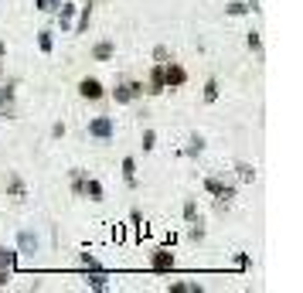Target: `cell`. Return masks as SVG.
<instances>
[{"instance_id":"4316f807","label":"cell","mask_w":303,"mask_h":293,"mask_svg":"<svg viewBox=\"0 0 303 293\" xmlns=\"http://www.w3.org/2000/svg\"><path fill=\"white\" fill-rule=\"evenodd\" d=\"M218 96H222V89H218V78H208L205 82V102H218Z\"/></svg>"},{"instance_id":"8992f818","label":"cell","mask_w":303,"mask_h":293,"mask_svg":"<svg viewBox=\"0 0 303 293\" xmlns=\"http://www.w3.org/2000/svg\"><path fill=\"white\" fill-rule=\"evenodd\" d=\"M201 184H205L208 195H215V201H232L235 198V184H225L222 177H205Z\"/></svg>"},{"instance_id":"2e32d148","label":"cell","mask_w":303,"mask_h":293,"mask_svg":"<svg viewBox=\"0 0 303 293\" xmlns=\"http://www.w3.org/2000/svg\"><path fill=\"white\" fill-rule=\"evenodd\" d=\"M38 51L41 55H51L55 51V31L51 27H41L38 31Z\"/></svg>"},{"instance_id":"8d00e7d4","label":"cell","mask_w":303,"mask_h":293,"mask_svg":"<svg viewBox=\"0 0 303 293\" xmlns=\"http://www.w3.org/2000/svg\"><path fill=\"white\" fill-rule=\"evenodd\" d=\"M3 58H7V44L0 41V72H3Z\"/></svg>"},{"instance_id":"44dd1931","label":"cell","mask_w":303,"mask_h":293,"mask_svg":"<svg viewBox=\"0 0 303 293\" xmlns=\"http://www.w3.org/2000/svg\"><path fill=\"white\" fill-rule=\"evenodd\" d=\"M17 259H20L17 249H7V246H0V270H17Z\"/></svg>"},{"instance_id":"f546056e","label":"cell","mask_w":303,"mask_h":293,"mask_svg":"<svg viewBox=\"0 0 303 293\" xmlns=\"http://www.w3.org/2000/svg\"><path fill=\"white\" fill-rule=\"evenodd\" d=\"M140 147L150 154L153 147H157V130H150V126H147V130H143V137H140Z\"/></svg>"},{"instance_id":"3957f363","label":"cell","mask_w":303,"mask_h":293,"mask_svg":"<svg viewBox=\"0 0 303 293\" xmlns=\"http://www.w3.org/2000/svg\"><path fill=\"white\" fill-rule=\"evenodd\" d=\"M164 85H167V89H184V85H188V68L174 58L164 61Z\"/></svg>"},{"instance_id":"1f68e13d","label":"cell","mask_w":303,"mask_h":293,"mask_svg":"<svg viewBox=\"0 0 303 293\" xmlns=\"http://www.w3.org/2000/svg\"><path fill=\"white\" fill-rule=\"evenodd\" d=\"M174 55H171V48H167V44H157V48H153V61H160V65H164V61H171Z\"/></svg>"},{"instance_id":"7a4b0ae2","label":"cell","mask_w":303,"mask_h":293,"mask_svg":"<svg viewBox=\"0 0 303 293\" xmlns=\"http://www.w3.org/2000/svg\"><path fill=\"white\" fill-rule=\"evenodd\" d=\"M89 137L92 140H99V143H109V140L116 137V119L113 116H92L89 119Z\"/></svg>"},{"instance_id":"9c48e42d","label":"cell","mask_w":303,"mask_h":293,"mask_svg":"<svg viewBox=\"0 0 303 293\" xmlns=\"http://www.w3.org/2000/svg\"><path fill=\"white\" fill-rule=\"evenodd\" d=\"M55 14H58V27H61V34H68V31L75 27V3H72V0H61V7H58Z\"/></svg>"},{"instance_id":"7c38bea8","label":"cell","mask_w":303,"mask_h":293,"mask_svg":"<svg viewBox=\"0 0 303 293\" xmlns=\"http://www.w3.org/2000/svg\"><path fill=\"white\" fill-rule=\"evenodd\" d=\"M119 171H123V181H126V188H140V177H136V157H133V154L123 157Z\"/></svg>"},{"instance_id":"836d02e7","label":"cell","mask_w":303,"mask_h":293,"mask_svg":"<svg viewBox=\"0 0 303 293\" xmlns=\"http://www.w3.org/2000/svg\"><path fill=\"white\" fill-rule=\"evenodd\" d=\"M10 276H14V270H0V290L10 283Z\"/></svg>"},{"instance_id":"52a82bcc","label":"cell","mask_w":303,"mask_h":293,"mask_svg":"<svg viewBox=\"0 0 303 293\" xmlns=\"http://www.w3.org/2000/svg\"><path fill=\"white\" fill-rule=\"evenodd\" d=\"M174 266H177V259H174V253L167 249V246H160V249L150 253V270L153 273H171Z\"/></svg>"},{"instance_id":"83f0119b","label":"cell","mask_w":303,"mask_h":293,"mask_svg":"<svg viewBox=\"0 0 303 293\" xmlns=\"http://www.w3.org/2000/svg\"><path fill=\"white\" fill-rule=\"evenodd\" d=\"M167 290L171 293H205V287L201 283H171Z\"/></svg>"},{"instance_id":"7402d4cb","label":"cell","mask_w":303,"mask_h":293,"mask_svg":"<svg viewBox=\"0 0 303 293\" xmlns=\"http://www.w3.org/2000/svg\"><path fill=\"white\" fill-rule=\"evenodd\" d=\"M235 174H239L242 184H252V181H256V167H252L249 160H239V164H235Z\"/></svg>"},{"instance_id":"8fae6325","label":"cell","mask_w":303,"mask_h":293,"mask_svg":"<svg viewBox=\"0 0 303 293\" xmlns=\"http://www.w3.org/2000/svg\"><path fill=\"white\" fill-rule=\"evenodd\" d=\"M7 198L10 201H24L27 198V184L20 174H7Z\"/></svg>"},{"instance_id":"d590c367","label":"cell","mask_w":303,"mask_h":293,"mask_svg":"<svg viewBox=\"0 0 303 293\" xmlns=\"http://www.w3.org/2000/svg\"><path fill=\"white\" fill-rule=\"evenodd\" d=\"M249 3V10H252V14H259V10H263V7H259V0H246Z\"/></svg>"},{"instance_id":"ffe728a7","label":"cell","mask_w":303,"mask_h":293,"mask_svg":"<svg viewBox=\"0 0 303 293\" xmlns=\"http://www.w3.org/2000/svg\"><path fill=\"white\" fill-rule=\"evenodd\" d=\"M181 212H184V222H188V225H194V222H205V215H201V208H198V201H194V198H188V201H184V208H181Z\"/></svg>"},{"instance_id":"603a6c76","label":"cell","mask_w":303,"mask_h":293,"mask_svg":"<svg viewBox=\"0 0 303 293\" xmlns=\"http://www.w3.org/2000/svg\"><path fill=\"white\" fill-rule=\"evenodd\" d=\"M225 14H228V17H246V14H252V10H249V3H246V0H228Z\"/></svg>"},{"instance_id":"d4e9b609","label":"cell","mask_w":303,"mask_h":293,"mask_svg":"<svg viewBox=\"0 0 303 293\" xmlns=\"http://www.w3.org/2000/svg\"><path fill=\"white\" fill-rule=\"evenodd\" d=\"M246 48L252 51V55H263V34H259V31H249L246 34Z\"/></svg>"},{"instance_id":"ac0fdd59","label":"cell","mask_w":303,"mask_h":293,"mask_svg":"<svg viewBox=\"0 0 303 293\" xmlns=\"http://www.w3.org/2000/svg\"><path fill=\"white\" fill-rule=\"evenodd\" d=\"M92 7H95V3H85V7H75V10H78V20H75V27H72L75 34H82V31H89V20H92Z\"/></svg>"},{"instance_id":"277c9868","label":"cell","mask_w":303,"mask_h":293,"mask_svg":"<svg viewBox=\"0 0 303 293\" xmlns=\"http://www.w3.org/2000/svg\"><path fill=\"white\" fill-rule=\"evenodd\" d=\"M78 96L85 99V102H99V99L109 96V92H106V85H102L99 78L85 75V78H78Z\"/></svg>"},{"instance_id":"e0dca14e","label":"cell","mask_w":303,"mask_h":293,"mask_svg":"<svg viewBox=\"0 0 303 293\" xmlns=\"http://www.w3.org/2000/svg\"><path fill=\"white\" fill-rule=\"evenodd\" d=\"M205 143H208V140L201 137V133H191V137H188V147L181 150V157H198L201 150H205Z\"/></svg>"},{"instance_id":"f1b7e54d","label":"cell","mask_w":303,"mask_h":293,"mask_svg":"<svg viewBox=\"0 0 303 293\" xmlns=\"http://www.w3.org/2000/svg\"><path fill=\"white\" fill-rule=\"evenodd\" d=\"M205 235H208L205 222H194V225L188 229V239H191V242H205Z\"/></svg>"},{"instance_id":"5bb4252c","label":"cell","mask_w":303,"mask_h":293,"mask_svg":"<svg viewBox=\"0 0 303 293\" xmlns=\"http://www.w3.org/2000/svg\"><path fill=\"white\" fill-rule=\"evenodd\" d=\"M85 177H89V171H82V167L68 171V184H72V195L75 198H82V191H85Z\"/></svg>"},{"instance_id":"4fadbf2b","label":"cell","mask_w":303,"mask_h":293,"mask_svg":"<svg viewBox=\"0 0 303 293\" xmlns=\"http://www.w3.org/2000/svg\"><path fill=\"white\" fill-rule=\"evenodd\" d=\"M82 198H89V201H102V198H106L102 181H99V177H85V191H82Z\"/></svg>"},{"instance_id":"30bf717a","label":"cell","mask_w":303,"mask_h":293,"mask_svg":"<svg viewBox=\"0 0 303 293\" xmlns=\"http://www.w3.org/2000/svg\"><path fill=\"white\" fill-rule=\"evenodd\" d=\"M20 256H34L38 253V235L31 232V229H20L17 232V246H14Z\"/></svg>"},{"instance_id":"ba28073f","label":"cell","mask_w":303,"mask_h":293,"mask_svg":"<svg viewBox=\"0 0 303 293\" xmlns=\"http://www.w3.org/2000/svg\"><path fill=\"white\" fill-rule=\"evenodd\" d=\"M143 89H147V96H164V92H167V85H164V65H160V61H153L150 78L143 82Z\"/></svg>"},{"instance_id":"d6a6232c","label":"cell","mask_w":303,"mask_h":293,"mask_svg":"<svg viewBox=\"0 0 303 293\" xmlns=\"http://www.w3.org/2000/svg\"><path fill=\"white\" fill-rule=\"evenodd\" d=\"M65 133H68V126H65V123H55V126H51V137H55V140H61Z\"/></svg>"},{"instance_id":"d6986e66","label":"cell","mask_w":303,"mask_h":293,"mask_svg":"<svg viewBox=\"0 0 303 293\" xmlns=\"http://www.w3.org/2000/svg\"><path fill=\"white\" fill-rule=\"evenodd\" d=\"M85 287H89V290H109V276L102 273V270H92V273H89V280H85Z\"/></svg>"},{"instance_id":"6da1fadb","label":"cell","mask_w":303,"mask_h":293,"mask_svg":"<svg viewBox=\"0 0 303 293\" xmlns=\"http://www.w3.org/2000/svg\"><path fill=\"white\" fill-rule=\"evenodd\" d=\"M109 96L116 99V106H133V102H140V99L147 96V89H143V82H136V78H123V82H116V89Z\"/></svg>"},{"instance_id":"4dcf8cb0","label":"cell","mask_w":303,"mask_h":293,"mask_svg":"<svg viewBox=\"0 0 303 293\" xmlns=\"http://www.w3.org/2000/svg\"><path fill=\"white\" fill-rule=\"evenodd\" d=\"M34 7H38L41 14H55L58 7H61V0H34Z\"/></svg>"},{"instance_id":"9a60e30c","label":"cell","mask_w":303,"mask_h":293,"mask_svg":"<svg viewBox=\"0 0 303 293\" xmlns=\"http://www.w3.org/2000/svg\"><path fill=\"white\" fill-rule=\"evenodd\" d=\"M113 55H116V44L109 38H106V41H95V44H92V58L95 61H109Z\"/></svg>"},{"instance_id":"484cf974","label":"cell","mask_w":303,"mask_h":293,"mask_svg":"<svg viewBox=\"0 0 303 293\" xmlns=\"http://www.w3.org/2000/svg\"><path fill=\"white\" fill-rule=\"evenodd\" d=\"M130 222H133V229H136V239H143V235H147V222H143V212H140V208L130 212Z\"/></svg>"},{"instance_id":"cb8c5ba5","label":"cell","mask_w":303,"mask_h":293,"mask_svg":"<svg viewBox=\"0 0 303 293\" xmlns=\"http://www.w3.org/2000/svg\"><path fill=\"white\" fill-rule=\"evenodd\" d=\"M78 266H82L85 273H92V270H102V263H99L92 253H78Z\"/></svg>"},{"instance_id":"5b68a950","label":"cell","mask_w":303,"mask_h":293,"mask_svg":"<svg viewBox=\"0 0 303 293\" xmlns=\"http://www.w3.org/2000/svg\"><path fill=\"white\" fill-rule=\"evenodd\" d=\"M14 99H17V89H14V82H0V119H14V116H17V106H14Z\"/></svg>"},{"instance_id":"e575fe53","label":"cell","mask_w":303,"mask_h":293,"mask_svg":"<svg viewBox=\"0 0 303 293\" xmlns=\"http://www.w3.org/2000/svg\"><path fill=\"white\" fill-rule=\"evenodd\" d=\"M235 266H239V270H249V256L239 253V256H235Z\"/></svg>"}]
</instances>
